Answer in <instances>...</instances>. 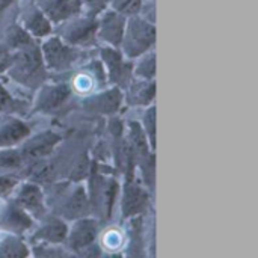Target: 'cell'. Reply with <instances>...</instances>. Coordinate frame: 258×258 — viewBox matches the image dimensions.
Segmentation results:
<instances>
[{
	"mask_svg": "<svg viewBox=\"0 0 258 258\" xmlns=\"http://www.w3.org/2000/svg\"><path fill=\"white\" fill-rule=\"evenodd\" d=\"M156 39L154 24L139 15L127 17L121 47L127 57H139L151 50Z\"/></svg>",
	"mask_w": 258,
	"mask_h": 258,
	"instance_id": "1",
	"label": "cell"
},
{
	"mask_svg": "<svg viewBox=\"0 0 258 258\" xmlns=\"http://www.w3.org/2000/svg\"><path fill=\"white\" fill-rule=\"evenodd\" d=\"M42 56L38 48H33L32 44L27 47L20 48V53L14 62V73L12 76L26 86H33L35 83L41 82L42 77Z\"/></svg>",
	"mask_w": 258,
	"mask_h": 258,
	"instance_id": "2",
	"label": "cell"
},
{
	"mask_svg": "<svg viewBox=\"0 0 258 258\" xmlns=\"http://www.w3.org/2000/svg\"><path fill=\"white\" fill-rule=\"evenodd\" d=\"M39 51L42 56V62L51 70H65L71 67L79 57V50L67 44L59 36L47 38Z\"/></svg>",
	"mask_w": 258,
	"mask_h": 258,
	"instance_id": "3",
	"label": "cell"
},
{
	"mask_svg": "<svg viewBox=\"0 0 258 258\" xmlns=\"http://www.w3.org/2000/svg\"><path fill=\"white\" fill-rule=\"evenodd\" d=\"M62 39L73 47L92 45L97 39V18L95 15L73 17L65 21Z\"/></svg>",
	"mask_w": 258,
	"mask_h": 258,
	"instance_id": "4",
	"label": "cell"
},
{
	"mask_svg": "<svg viewBox=\"0 0 258 258\" xmlns=\"http://www.w3.org/2000/svg\"><path fill=\"white\" fill-rule=\"evenodd\" d=\"M127 17L119 12L109 9L100 12V18L97 20V39L103 41L106 45L116 48L121 45L124 29H125Z\"/></svg>",
	"mask_w": 258,
	"mask_h": 258,
	"instance_id": "5",
	"label": "cell"
},
{
	"mask_svg": "<svg viewBox=\"0 0 258 258\" xmlns=\"http://www.w3.org/2000/svg\"><path fill=\"white\" fill-rule=\"evenodd\" d=\"M82 8V0H44L39 9L51 23H65L79 15Z\"/></svg>",
	"mask_w": 258,
	"mask_h": 258,
	"instance_id": "6",
	"label": "cell"
},
{
	"mask_svg": "<svg viewBox=\"0 0 258 258\" xmlns=\"http://www.w3.org/2000/svg\"><path fill=\"white\" fill-rule=\"evenodd\" d=\"M23 29L35 38H45L51 33V21L39 8H30L23 14Z\"/></svg>",
	"mask_w": 258,
	"mask_h": 258,
	"instance_id": "7",
	"label": "cell"
},
{
	"mask_svg": "<svg viewBox=\"0 0 258 258\" xmlns=\"http://www.w3.org/2000/svg\"><path fill=\"white\" fill-rule=\"evenodd\" d=\"M103 60L106 62V67L109 68L112 77L115 76V80H121V79H125L127 76H130V68L125 65L124 59H122V54L109 47V48H103Z\"/></svg>",
	"mask_w": 258,
	"mask_h": 258,
	"instance_id": "8",
	"label": "cell"
},
{
	"mask_svg": "<svg viewBox=\"0 0 258 258\" xmlns=\"http://www.w3.org/2000/svg\"><path fill=\"white\" fill-rule=\"evenodd\" d=\"M70 95V88L63 86V85H54V86H48V89H45L41 95L39 100V109L42 110H53L57 106H60Z\"/></svg>",
	"mask_w": 258,
	"mask_h": 258,
	"instance_id": "9",
	"label": "cell"
},
{
	"mask_svg": "<svg viewBox=\"0 0 258 258\" xmlns=\"http://www.w3.org/2000/svg\"><path fill=\"white\" fill-rule=\"evenodd\" d=\"M29 135V128L20 121H11L0 127V147H8L20 142Z\"/></svg>",
	"mask_w": 258,
	"mask_h": 258,
	"instance_id": "10",
	"label": "cell"
},
{
	"mask_svg": "<svg viewBox=\"0 0 258 258\" xmlns=\"http://www.w3.org/2000/svg\"><path fill=\"white\" fill-rule=\"evenodd\" d=\"M56 141H57V138H56V135H39V138L38 139H33L29 145H27V148L24 150V154L26 156H30V157H33V159H36V157H42L45 153H48L50 150H51V147L56 144Z\"/></svg>",
	"mask_w": 258,
	"mask_h": 258,
	"instance_id": "11",
	"label": "cell"
},
{
	"mask_svg": "<svg viewBox=\"0 0 258 258\" xmlns=\"http://www.w3.org/2000/svg\"><path fill=\"white\" fill-rule=\"evenodd\" d=\"M18 200L26 209L32 212H36L39 210V207H42V194L36 186H32V184H27L21 189Z\"/></svg>",
	"mask_w": 258,
	"mask_h": 258,
	"instance_id": "12",
	"label": "cell"
},
{
	"mask_svg": "<svg viewBox=\"0 0 258 258\" xmlns=\"http://www.w3.org/2000/svg\"><path fill=\"white\" fill-rule=\"evenodd\" d=\"M94 237H95V230H94L92 224H89V222H80L76 227V231L73 233L71 242H73V246L74 248H85V246H88V245L92 243Z\"/></svg>",
	"mask_w": 258,
	"mask_h": 258,
	"instance_id": "13",
	"label": "cell"
},
{
	"mask_svg": "<svg viewBox=\"0 0 258 258\" xmlns=\"http://www.w3.org/2000/svg\"><path fill=\"white\" fill-rule=\"evenodd\" d=\"M145 201H147V198L141 189L128 187L125 198H124V213H127V215L138 213L145 206Z\"/></svg>",
	"mask_w": 258,
	"mask_h": 258,
	"instance_id": "14",
	"label": "cell"
},
{
	"mask_svg": "<svg viewBox=\"0 0 258 258\" xmlns=\"http://www.w3.org/2000/svg\"><path fill=\"white\" fill-rule=\"evenodd\" d=\"M113 11L119 12L124 17L138 15L142 6V0H109Z\"/></svg>",
	"mask_w": 258,
	"mask_h": 258,
	"instance_id": "15",
	"label": "cell"
},
{
	"mask_svg": "<svg viewBox=\"0 0 258 258\" xmlns=\"http://www.w3.org/2000/svg\"><path fill=\"white\" fill-rule=\"evenodd\" d=\"M65 236H67V228L63 224H60L57 221L45 225L42 228V231H39V237H42L48 242H54V243L62 242L65 239Z\"/></svg>",
	"mask_w": 258,
	"mask_h": 258,
	"instance_id": "16",
	"label": "cell"
},
{
	"mask_svg": "<svg viewBox=\"0 0 258 258\" xmlns=\"http://www.w3.org/2000/svg\"><path fill=\"white\" fill-rule=\"evenodd\" d=\"M26 254V248L15 240H8L0 246V258H24Z\"/></svg>",
	"mask_w": 258,
	"mask_h": 258,
	"instance_id": "17",
	"label": "cell"
},
{
	"mask_svg": "<svg viewBox=\"0 0 258 258\" xmlns=\"http://www.w3.org/2000/svg\"><path fill=\"white\" fill-rule=\"evenodd\" d=\"M21 163V157L15 151H2L0 153V168H15Z\"/></svg>",
	"mask_w": 258,
	"mask_h": 258,
	"instance_id": "18",
	"label": "cell"
},
{
	"mask_svg": "<svg viewBox=\"0 0 258 258\" xmlns=\"http://www.w3.org/2000/svg\"><path fill=\"white\" fill-rule=\"evenodd\" d=\"M67 210H68V213L73 215V216L80 215V213L85 210V195H83L82 192L76 194V195L73 197V200H71V203H70V206H68Z\"/></svg>",
	"mask_w": 258,
	"mask_h": 258,
	"instance_id": "19",
	"label": "cell"
},
{
	"mask_svg": "<svg viewBox=\"0 0 258 258\" xmlns=\"http://www.w3.org/2000/svg\"><path fill=\"white\" fill-rule=\"evenodd\" d=\"M107 3H109V0H82V6H86L88 12H91V15H97V14L103 12L106 9Z\"/></svg>",
	"mask_w": 258,
	"mask_h": 258,
	"instance_id": "20",
	"label": "cell"
},
{
	"mask_svg": "<svg viewBox=\"0 0 258 258\" xmlns=\"http://www.w3.org/2000/svg\"><path fill=\"white\" fill-rule=\"evenodd\" d=\"M104 243H106L109 248H116V246H119V243H121V236L116 234V237H113V231H110V233L106 234Z\"/></svg>",
	"mask_w": 258,
	"mask_h": 258,
	"instance_id": "21",
	"label": "cell"
},
{
	"mask_svg": "<svg viewBox=\"0 0 258 258\" xmlns=\"http://www.w3.org/2000/svg\"><path fill=\"white\" fill-rule=\"evenodd\" d=\"M14 180H11V178H0V195L2 194H5V192H8L12 186H14Z\"/></svg>",
	"mask_w": 258,
	"mask_h": 258,
	"instance_id": "22",
	"label": "cell"
},
{
	"mask_svg": "<svg viewBox=\"0 0 258 258\" xmlns=\"http://www.w3.org/2000/svg\"><path fill=\"white\" fill-rule=\"evenodd\" d=\"M9 104H11V98L8 97L6 91H3V89L0 88V110L6 109Z\"/></svg>",
	"mask_w": 258,
	"mask_h": 258,
	"instance_id": "23",
	"label": "cell"
}]
</instances>
